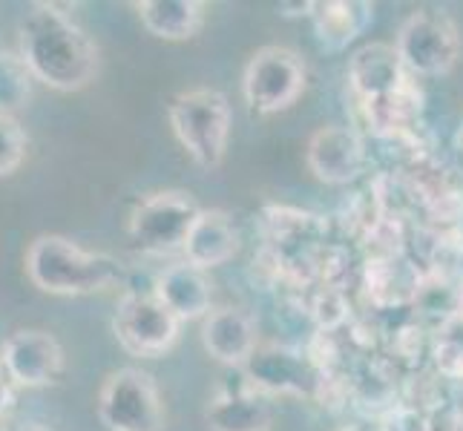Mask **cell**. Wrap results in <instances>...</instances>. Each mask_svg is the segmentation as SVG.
Here are the masks:
<instances>
[{"label":"cell","instance_id":"6da1fadb","mask_svg":"<svg viewBox=\"0 0 463 431\" xmlns=\"http://www.w3.org/2000/svg\"><path fill=\"white\" fill-rule=\"evenodd\" d=\"M21 58L32 78L58 92L87 87L99 70V50L58 4H32L21 21Z\"/></svg>","mask_w":463,"mask_h":431},{"label":"cell","instance_id":"7a4b0ae2","mask_svg":"<svg viewBox=\"0 0 463 431\" xmlns=\"http://www.w3.org/2000/svg\"><path fill=\"white\" fill-rule=\"evenodd\" d=\"M26 274L43 294L87 296L121 279V262L109 253H90L67 236L46 233L26 253Z\"/></svg>","mask_w":463,"mask_h":431},{"label":"cell","instance_id":"3957f363","mask_svg":"<svg viewBox=\"0 0 463 431\" xmlns=\"http://www.w3.org/2000/svg\"><path fill=\"white\" fill-rule=\"evenodd\" d=\"M167 118L184 153L199 167L213 170L222 164L231 138V104L219 89L179 92L167 107Z\"/></svg>","mask_w":463,"mask_h":431},{"label":"cell","instance_id":"277c9868","mask_svg":"<svg viewBox=\"0 0 463 431\" xmlns=\"http://www.w3.org/2000/svg\"><path fill=\"white\" fill-rule=\"evenodd\" d=\"M394 50L411 78H440L460 58V32L449 12L423 6L403 21Z\"/></svg>","mask_w":463,"mask_h":431},{"label":"cell","instance_id":"5b68a950","mask_svg":"<svg viewBox=\"0 0 463 431\" xmlns=\"http://www.w3.org/2000/svg\"><path fill=\"white\" fill-rule=\"evenodd\" d=\"M306 63L294 50L285 46H262L242 72V98L257 116H277L299 101L306 92Z\"/></svg>","mask_w":463,"mask_h":431},{"label":"cell","instance_id":"8992f818","mask_svg":"<svg viewBox=\"0 0 463 431\" xmlns=\"http://www.w3.org/2000/svg\"><path fill=\"white\" fill-rule=\"evenodd\" d=\"M199 213L202 207L190 199V193L162 190V193H150L136 201L127 233H130V242L141 253L162 257V253L182 250Z\"/></svg>","mask_w":463,"mask_h":431},{"label":"cell","instance_id":"52a82bcc","mask_svg":"<svg viewBox=\"0 0 463 431\" xmlns=\"http://www.w3.org/2000/svg\"><path fill=\"white\" fill-rule=\"evenodd\" d=\"M99 417L109 431H162V397L150 374L118 369L101 386Z\"/></svg>","mask_w":463,"mask_h":431},{"label":"cell","instance_id":"ba28073f","mask_svg":"<svg viewBox=\"0 0 463 431\" xmlns=\"http://www.w3.org/2000/svg\"><path fill=\"white\" fill-rule=\"evenodd\" d=\"M179 319L150 291H127L113 316V331L124 351L136 357H158L179 340Z\"/></svg>","mask_w":463,"mask_h":431},{"label":"cell","instance_id":"9c48e42d","mask_svg":"<svg viewBox=\"0 0 463 431\" xmlns=\"http://www.w3.org/2000/svg\"><path fill=\"white\" fill-rule=\"evenodd\" d=\"M250 389L262 394H299L317 397L323 389V371L319 365L297 348L285 345H260L242 365Z\"/></svg>","mask_w":463,"mask_h":431},{"label":"cell","instance_id":"30bf717a","mask_svg":"<svg viewBox=\"0 0 463 431\" xmlns=\"http://www.w3.org/2000/svg\"><path fill=\"white\" fill-rule=\"evenodd\" d=\"M0 369L14 386L41 389L58 379L63 369V351L46 331H14L0 351Z\"/></svg>","mask_w":463,"mask_h":431},{"label":"cell","instance_id":"8fae6325","mask_svg":"<svg viewBox=\"0 0 463 431\" xmlns=\"http://www.w3.org/2000/svg\"><path fill=\"white\" fill-rule=\"evenodd\" d=\"M308 170L326 184H351L365 170V141L354 126L328 124L308 138Z\"/></svg>","mask_w":463,"mask_h":431},{"label":"cell","instance_id":"7c38bea8","mask_svg":"<svg viewBox=\"0 0 463 431\" xmlns=\"http://www.w3.org/2000/svg\"><path fill=\"white\" fill-rule=\"evenodd\" d=\"M409 81L414 78L406 72L394 43H369L348 61V84L360 104L386 98V95L403 89Z\"/></svg>","mask_w":463,"mask_h":431},{"label":"cell","instance_id":"4fadbf2b","mask_svg":"<svg viewBox=\"0 0 463 431\" xmlns=\"http://www.w3.org/2000/svg\"><path fill=\"white\" fill-rule=\"evenodd\" d=\"M204 420L211 431H268L270 403L257 389H250L248 377L239 382H222V389L204 408Z\"/></svg>","mask_w":463,"mask_h":431},{"label":"cell","instance_id":"5bb4252c","mask_svg":"<svg viewBox=\"0 0 463 431\" xmlns=\"http://www.w3.org/2000/svg\"><path fill=\"white\" fill-rule=\"evenodd\" d=\"M202 345L222 365L242 369L260 348L257 323L242 308H213L202 323Z\"/></svg>","mask_w":463,"mask_h":431},{"label":"cell","instance_id":"9a60e30c","mask_svg":"<svg viewBox=\"0 0 463 431\" xmlns=\"http://www.w3.org/2000/svg\"><path fill=\"white\" fill-rule=\"evenodd\" d=\"M153 294L167 305V311L179 319V323H190V319H204L211 314L213 302V287L211 279L202 267L179 262L170 265L158 274Z\"/></svg>","mask_w":463,"mask_h":431},{"label":"cell","instance_id":"2e32d148","mask_svg":"<svg viewBox=\"0 0 463 431\" xmlns=\"http://www.w3.org/2000/svg\"><path fill=\"white\" fill-rule=\"evenodd\" d=\"M308 21L319 46H326L328 52H340L372 26L374 6L363 0H317L311 4Z\"/></svg>","mask_w":463,"mask_h":431},{"label":"cell","instance_id":"e0dca14e","mask_svg":"<svg viewBox=\"0 0 463 431\" xmlns=\"http://www.w3.org/2000/svg\"><path fill=\"white\" fill-rule=\"evenodd\" d=\"M236 250H239V233L231 216L222 211H202L182 245L184 262L202 270L231 262L236 257Z\"/></svg>","mask_w":463,"mask_h":431},{"label":"cell","instance_id":"ac0fdd59","mask_svg":"<svg viewBox=\"0 0 463 431\" xmlns=\"http://www.w3.org/2000/svg\"><path fill=\"white\" fill-rule=\"evenodd\" d=\"M136 9L145 29L162 41H187L204 23V4L199 0H141Z\"/></svg>","mask_w":463,"mask_h":431},{"label":"cell","instance_id":"d6986e66","mask_svg":"<svg viewBox=\"0 0 463 431\" xmlns=\"http://www.w3.org/2000/svg\"><path fill=\"white\" fill-rule=\"evenodd\" d=\"M363 113L369 118L372 130L380 136H403L411 133L420 121L423 113V95L418 89V84L409 81L403 89H397L386 98H377L363 104Z\"/></svg>","mask_w":463,"mask_h":431},{"label":"cell","instance_id":"ffe728a7","mask_svg":"<svg viewBox=\"0 0 463 431\" xmlns=\"http://www.w3.org/2000/svg\"><path fill=\"white\" fill-rule=\"evenodd\" d=\"M32 72L21 52H0V116H14L32 98Z\"/></svg>","mask_w":463,"mask_h":431},{"label":"cell","instance_id":"44dd1931","mask_svg":"<svg viewBox=\"0 0 463 431\" xmlns=\"http://www.w3.org/2000/svg\"><path fill=\"white\" fill-rule=\"evenodd\" d=\"M432 360L438 374L463 379V316H452L440 325L432 345Z\"/></svg>","mask_w":463,"mask_h":431},{"label":"cell","instance_id":"7402d4cb","mask_svg":"<svg viewBox=\"0 0 463 431\" xmlns=\"http://www.w3.org/2000/svg\"><path fill=\"white\" fill-rule=\"evenodd\" d=\"M26 133L14 116H0V179L12 175L26 158Z\"/></svg>","mask_w":463,"mask_h":431},{"label":"cell","instance_id":"603a6c76","mask_svg":"<svg viewBox=\"0 0 463 431\" xmlns=\"http://www.w3.org/2000/svg\"><path fill=\"white\" fill-rule=\"evenodd\" d=\"M380 431H429V414L414 406H394L383 417Z\"/></svg>","mask_w":463,"mask_h":431},{"label":"cell","instance_id":"cb8c5ba5","mask_svg":"<svg viewBox=\"0 0 463 431\" xmlns=\"http://www.w3.org/2000/svg\"><path fill=\"white\" fill-rule=\"evenodd\" d=\"M429 431H463V411L455 406H438L429 414Z\"/></svg>","mask_w":463,"mask_h":431},{"label":"cell","instance_id":"d4e9b609","mask_svg":"<svg viewBox=\"0 0 463 431\" xmlns=\"http://www.w3.org/2000/svg\"><path fill=\"white\" fill-rule=\"evenodd\" d=\"M12 403H14V389H12V382L0 374V417L12 408Z\"/></svg>","mask_w":463,"mask_h":431},{"label":"cell","instance_id":"484cf974","mask_svg":"<svg viewBox=\"0 0 463 431\" xmlns=\"http://www.w3.org/2000/svg\"><path fill=\"white\" fill-rule=\"evenodd\" d=\"M455 150H458L460 162H463V124H460V130H458V136H455Z\"/></svg>","mask_w":463,"mask_h":431},{"label":"cell","instance_id":"4316f807","mask_svg":"<svg viewBox=\"0 0 463 431\" xmlns=\"http://www.w3.org/2000/svg\"><path fill=\"white\" fill-rule=\"evenodd\" d=\"M340 431H380V426L374 428V426H345V428H340Z\"/></svg>","mask_w":463,"mask_h":431},{"label":"cell","instance_id":"83f0119b","mask_svg":"<svg viewBox=\"0 0 463 431\" xmlns=\"http://www.w3.org/2000/svg\"><path fill=\"white\" fill-rule=\"evenodd\" d=\"M9 431H38V428H9Z\"/></svg>","mask_w":463,"mask_h":431}]
</instances>
